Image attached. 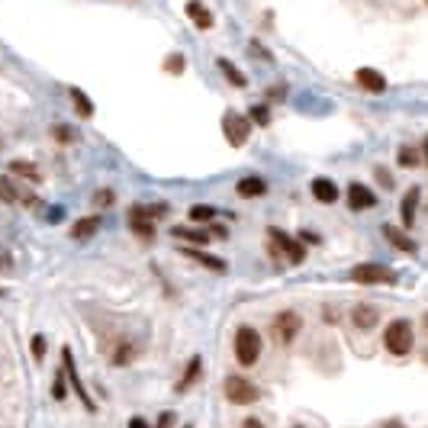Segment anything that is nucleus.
<instances>
[{"label":"nucleus","instance_id":"1","mask_svg":"<svg viewBox=\"0 0 428 428\" xmlns=\"http://www.w3.org/2000/svg\"><path fill=\"white\" fill-rule=\"evenodd\" d=\"M412 342H416V335H412V322H406V319L390 322V326H387V332H383V344H387V351L396 354V357L409 354L412 351Z\"/></svg>","mask_w":428,"mask_h":428},{"label":"nucleus","instance_id":"2","mask_svg":"<svg viewBox=\"0 0 428 428\" xmlns=\"http://www.w3.org/2000/svg\"><path fill=\"white\" fill-rule=\"evenodd\" d=\"M168 213V206H132L129 210V229L136 235H145V239H151L155 235V219L158 216Z\"/></svg>","mask_w":428,"mask_h":428},{"label":"nucleus","instance_id":"3","mask_svg":"<svg viewBox=\"0 0 428 428\" xmlns=\"http://www.w3.org/2000/svg\"><path fill=\"white\" fill-rule=\"evenodd\" d=\"M235 357H239V364H245V367H252L261 357V335L252 326H242L235 332Z\"/></svg>","mask_w":428,"mask_h":428},{"label":"nucleus","instance_id":"4","mask_svg":"<svg viewBox=\"0 0 428 428\" xmlns=\"http://www.w3.org/2000/svg\"><path fill=\"white\" fill-rule=\"evenodd\" d=\"M248 129H252V120L248 116H242V113H225L223 116V132H225V139H229V145H245L248 142Z\"/></svg>","mask_w":428,"mask_h":428},{"label":"nucleus","instance_id":"5","mask_svg":"<svg viewBox=\"0 0 428 428\" xmlns=\"http://www.w3.org/2000/svg\"><path fill=\"white\" fill-rule=\"evenodd\" d=\"M351 280L354 283H396V274L390 268H383V264H357L351 268Z\"/></svg>","mask_w":428,"mask_h":428},{"label":"nucleus","instance_id":"6","mask_svg":"<svg viewBox=\"0 0 428 428\" xmlns=\"http://www.w3.org/2000/svg\"><path fill=\"white\" fill-rule=\"evenodd\" d=\"M225 400L235 402V406H248V402L258 400V387L248 383L245 377H229L225 380Z\"/></svg>","mask_w":428,"mask_h":428},{"label":"nucleus","instance_id":"7","mask_svg":"<svg viewBox=\"0 0 428 428\" xmlns=\"http://www.w3.org/2000/svg\"><path fill=\"white\" fill-rule=\"evenodd\" d=\"M299 328H303V319H299V313H293V309H283V313L274 316V335H277L283 344L293 342Z\"/></svg>","mask_w":428,"mask_h":428},{"label":"nucleus","instance_id":"8","mask_svg":"<svg viewBox=\"0 0 428 428\" xmlns=\"http://www.w3.org/2000/svg\"><path fill=\"white\" fill-rule=\"evenodd\" d=\"M270 245H277L280 254H287L293 264H299V261L306 258V248L299 242H293V239H290L287 232H280V229H270Z\"/></svg>","mask_w":428,"mask_h":428},{"label":"nucleus","instance_id":"9","mask_svg":"<svg viewBox=\"0 0 428 428\" xmlns=\"http://www.w3.org/2000/svg\"><path fill=\"white\" fill-rule=\"evenodd\" d=\"M348 206H351V210H371V206H377V196H373L371 187L351 184L348 187Z\"/></svg>","mask_w":428,"mask_h":428},{"label":"nucleus","instance_id":"10","mask_svg":"<svg viewBox=\"0 0 428 428\" xmlns=\"http://www.w3.org/2000/svg\"><path fill=\"white\" fill-rule=\"evenodd\" d=\"M377 319H380V313H377V306H371V303H361V306L351 309V322L361 328V332L377 326Z\"/></svg>","mask_w":428,"mask_h":428},{"label":"nucleus","instance_id":"11","mask_svg":"<svg viewBox=\"0 0 428 428\" xmlns=\"http://www.w3.org/2000/svg\"><path fill=\"white\" fill-rule=\"evenodd\" d=\"M354 77H357V84H361L364 91H371V93L387 91V77H383L380 71H373V68H361Z\"/></svg>","mask_w":428,"mask_h":428},{"label":"nucleus","instance_id":"12","mask_svg":"<svg viewBox=\"0 0 428 428\" xmlns=\"http://www.w3.org/2000/svg\"><path fill=\"white\" fill-rule=\"evenodd\" d=\"M309 190H313V196H316L319 203H335L338 200V187H335V180H328V177H316Z\"/></svg>","mask_w":428,"mask_h":428},{"label":"nucleus","instance_id":"13","mask_svg":"<svg viewBox=\"0 0 428 428\" xmlns=\"http://www.w3.org/2000/svg\"><path fill=\"white\" fill-rule=\"evenodd\" d=\"M184 10H187V17L194 19L200 29H210V26L216 23L213 13H210V7H206V3H200V0H187V7H184Z\"/></svg>","mask_w":428,"mask_h":428},{"label":"nucleus","instance_id":"14","mask_svg":"<svg viewBox=\"0 0 428 428\" xmlns=\"http://www.w3.org/2000/svg\"><path fill=\"white\" fill-rule=\"evenodd\" d=\"M383 235H387V239H390V242L396 245L400 252H406V254H416V248H419V245L412 242V239H409L406 232H400L396 225H383Z\"/></svg>","mask_w":428,"mask_h":428},{"label":"nucleus","instance_id":"15","mask_svg":"<svg viewBox=\"0 0 428 428\" xmlns=\"http://www.w3.org/2000/svg\"><path fill=\"white\" fill-rule=\"evenodd\" d=\"M65 367H68V377H71V383H75L77 396H81V402H84L87 409H93V400H91V396H87L84 383H81V377H77V371H75V361H71V351H68V348H65Z\"/></svg>","mask_w":428,"mask_h":428},{"label":"nucleus","instance_id":"16","mask_svg":"<svg viewBox=\"0 0 428 428\" xmlns=\"http://www.w3.org/2000/svg\"><path fill=\"white\" fill-rule=\"evenodd\" d=\"M416 203H419V187H409V194H406V200H402L400 213H402V225L409 229L412 219H416Z\"/></svg>","mask_w":428,"mask_h":428},{"label":"nucleus","instance_id":"17","mask_svg":"<svg viewBox=\"0 0 428 428\" xmlns=\"http://www.w3.org/2000/svg\"><path fill=\"white\" fill-rule=\"evenodd\" d=\"M239 194L242 196H264L268 194V184H264V180H261V177H242V180H239Z\"/></svg>","mask_w":428,"mask_h":428},{"label":"nucleus","instance_id":"18","mask_svg":"<svg viewBox=\"0 0 428 428\" xmlns=\"http://www.w3.org/2000/svg\"><path fill=\"white\" fill-rule=\"evenodd\" d=\"M100 229V219L97 216H87V219H77L75 229H71V239H91L93 232Z\"/></svg>","mask_w":428,"mask_h":428},{"label":"nucleus","instance_id":"19","mask_svg":"<svg viewBox=\"0 0 428 428\" xmlns=\"http://www.w3.org/2000/svg\"><path fill=\"white\" fill-rule=\"evenodd\" d=\"M219 71L229 77V84H235V87H245V84H248V77H245L242 71H239V68L229 62V58H219Z\"/></svg>","mask_w":428,"mask_h":428},{"label":"nucleus","instance_id":"20","mask_svg":"<svg viewBox=\"0 0 428 428\" xmlns=\"http://www.w3.org/2000/svg\"><path fill=\"white\" fill-rule=\"evenodd\" d=\"M200 371H203V361H200V357H190V364H187V371H184V377H180V383H177V390L184 393L187 387H190V383L196 380V377H200Z\"/></svg>","mask_w":428,"mask_h":428},{"label":"nucleus","instance_id":"21","mask_svg":"<svg viewBox=\"0 0 428 428\" xmlns=\"http://www.w3.org/2000/svg\"><path fill=\"white\" fill-rule=\"evenodd\" d=\"M71 100H75L77 116H84V120H91V116H93V103L87 100V93H84V91H77V87H71Z\"/></svg>","mask_w":428,"mask_h":428},{"label":"nucleus","instance_id":"22","mask_svg":"<svg viewBox=\"0 0 428 428\" xmlns=\"http://www.w3.org/2000/svg\"><path fill=\"white\" fill-rule=\"evenodd\" d=\"M174 235H177V239H187V242H194V245H206V242H210V232H200V229H187V225H177Z\"/></svg>","mask_w":428,"mask_h":428},{"label":"nucleus","instance_id":"23","mask_svg":"<svg viewBox=\"0 0 428 428\" xmlns=\"http://www.w3.org/2000/svg\"><path fill=\"white\" fill-rule=\"evenodd\" d=\"M187 258H194V261H200V264H206L210 270H225V264L219 258H210V254H203V252H196V248H187Z\"/></svg>","mask_w":428,"mask_h":428},{"label":"nucleus","instance_id":"24","mask_svg":"<svg viewBox=\"0 0 428 428\" xmlns=\"http://www.w3.org/2000/svg\"><path fill=\"white\" fill-rule=\"evenodd\" d=\"M17 187L10 184V177H0V203H17Z\"/></svg>","mask_w":428,"mask_h":428},{"label":"nucleus","instance_id":"25","mask_svg":"<svg viewBox=\"0 0 428 428\" xmlns=\"http://www.w3.org/2000/svg\"><path fill=\"white\" fill-rule=\"evenodd\" d=\"M10 171H13V174H23V177H29V180H39V171H36V165H29V161H13V165H10Z\"/></svg>","mask_w":428,"mask_h":428},{"label":"nucleus","instance_id":"26","mask_svg":"<svg viewBox=\"0 0 428 428\" xmlns=\"http://www.w3.org/2000/svg\"><path fill=\"white\" fill-rule=\"evenodd\" d=\"M216 210L213 206H190V219L194 223H206V219H213Z\"/></svg>","mask_w":428,"mask_h":428},{"label":"nucleus","instance_id":"27","mask_svg":"<svg viewBox=\"0 0 428 428\" xmlns=\"http://www.w3.org/2000/svg\"><path fill=\"white\" fill-rule=\"evenodd\" d=\"M400 165H402V168H416V165H419V155H416V149L402 145V149H400Z\"/></svg>","mask_w":428,"mask_h":428},{"label":"nucleus","instance_id":"28","mask_svg":"<svg viewBox=\"0 0 428 428\" xmlns=\"http://www.w3.org/2000/svg\"><path fill=\"white\" fill-rule=\"evenodd\" d=\"M248 120H254L258 126H270V113H268V106H254V110L248 113Z\"/></svg>","mask_w":428,"mask_h":428},{"label":"nucleus","instance_id":"29","mask_svg":"<svg viewBox=\"0 0 428 428\" xmlns=\"http://www.w3.org/2000/svg\"><path fill=\"white\" fill-rule=\"evenodd\" d=\"M165 71H171V75H180V71H184V55L165 58Z\"/></svg>","mask_w":428,"mask_h":428},{"label":"nucleus","instance_id":"30","mask_svg":"<svg viewBox=\"0 0 428 428\" xmlns=\"http://www.w3.org/2000/svg\"><path fill=\"white\" fill-rule=\"evenodd\" d=\"M32 354H36V357H46V338L42 335L32 338Z\"/></svg>","mask_w":428,"mask_h":428},{"label":"nucleus","instance_id":"31","mask_svg":"<svg viewBox=\"0 0 428 428\" xmlns=\"http://www.w3.org/2000/svg\"><path fill=\"white\" fill-rule=\"evenodd\" d=\"M93 200H97V203H100V206H110L113 194H110V190H97V194H93Z\"/></svg>","mask_w":428,"mask_h":428},{"label":"nucleus","instance_id":"32","mask_svg":"<svg viewBox=\"0 0 428 428\" xmlns=\"http://www.w3.org/2000/svg\"><path fill=\"white\" fill-rule=\"evenodd\" d=\"M52 393H55V400H65V383H62V377L55 380V390Z\"/></svg>","mask_w":428,"mask_h":428},{"label":"nucleus","instance_id":"33","mask_svg":"<svg viewBox=\"0 0 428 428\" xmlns=\"http://www.w3.org/2000/svg\"><path fill=\"white\" fill-rule=\"evenodd\" d=\"M129 428H151V425H149L145 419H132V422H129Z\"/></svg>","mask_w":428,"mask_h":428},{"label":"nucleus","instance_id":"34","mask_svg":"<svg viewBox=\"0 0 428 428\" xmlns=\"http://www.w3.org/2000/svg\"><path fill=\"white\" fill-rule=\"evenodd\" d=\"M55 136H58V139H62V142H65V139H71V132H68V129H62V126H58V129H55Z\"/></svg>","mask_w":428,"mask_h":428},{"label":"nucleus","instance_id":"35","mask_svg":"<svg viewBox=\"0 0 428 428\" xmlns=\"http://www.w3.org/2000/svg\"><path fill=\"white\" fill-rule=\"evenodd\" d=\"M242 428H264V425H261L258 419H245V425H242Z\"/></svg>","mask_w":428,"mask_h":428},{"label":"nucleus","instance_id":"36","mask_svg":"<svg viewBox=\"0 0 428 428\" xmlns=\"http://www.w3.org/2000/svg\"><path fill=\"white\" fill-rule=\"evenodd\" d=\"M383 428H406V425H402V422H387Z\"/></svg>","mask_w":428,"mask_h":428},{"label":"nucleus","instance_id":"37","mask_svg":"<svg viewBox=\"0 0 428 428\" xmlns=\"http://www.w3.org/2000/svg\"><path fill=\"white\" fill-rule=\"evenodd\" d=\"M422 322H425V332H428V313H425V319H422Z\"/></svg>","mask_w":428,"mask_h":428}]
</instances>
